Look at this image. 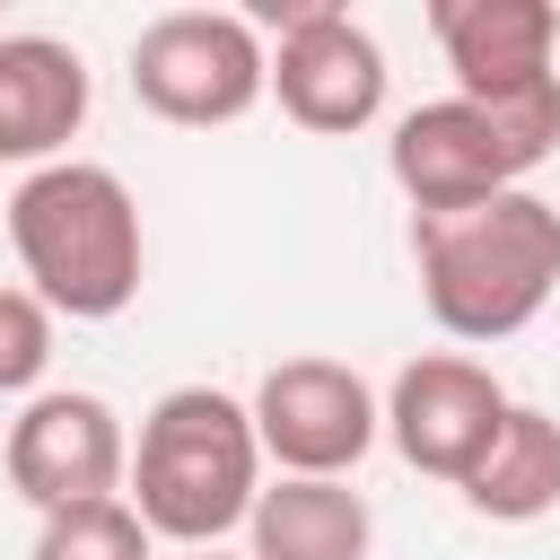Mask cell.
<instances>
[{
    "instance_id": "1",
    "label": "cell",
    "mask_w": 560,
    "mask_h": 560,
    "mask_svg": "<svg viewBox=\"0 0 560 560\" xmlns=\"http://www.w3.org/2000/svg\"><path fill=\"white\" fill-rule=\"evenodd\" d=\"M411 271L446 341H508L560 289V210L542 192H499L455 219H411Z\"/></svg>"
},
{
    "instance_id": "2",
    "label": "cell",
    "mask_w": 560,
    "mask_h": 560,
    "mask_svg": "<svg viewBox=\"0 0 560 560\" xmlns=\"http://www.w3.org/2000/svg\"><path fill=\"white\" fill-rule=\"evenodd\" d=\"M9 245H18L26 289L70 324H105L140 298V201L96 158H52L18 175Z\"/></svg>"
},
{
    "instance_id": "3",
    "label": "cell",
    "mask_w": 560,
    "mask_h": 560,
    "mask_svg": "<svg viewBox=\"0 0 560 560\" xmlns=\"http://www.w3.org/2000/svg\"><path fill=\"white\" fill-rule=\"evenodd\" d=\"M122 499L140 508V525L158 542L184 551H219V534H236L262 499V438L254 411L219 385H175L149 402L140 438H131V481Z\"/></svg>"
},
{
    "instance_id": "4",
    "label": "cell",
    "mask_w": 560,
    "mask_h": 560,
    "mask_svg": "<svg viewBox=\"0 0 560 560\" xmlns=\"http://www.w3.org/2000/svg\"><path fill=\"white\" fill-rule=\"evenodd\" d=\"M560 149V105H525V114H490L472 96H438L411 105L385 140V166L411 201V219H455L481 210L499 192H525V175Z\"/></svg>"
},
{
    "instance_id": "5",
    "label": "cell",
    "mask_w": 560,
    "mask_h": 560,
    "mask_svg": "<svg viewBox=\"0 0 560 560\" xmlns=\"http://www.w3.org/2000/svg\"><path fill=\"white\" fill-rule=\"evenodd\" d=\"M131 96L175 131L245 122L271 96V44L236 9H166L131 35Z\"/></svg>"
},
{
    "instance_id": "6",
    "label": "cell",
    "mask_w": 560,
    "mask_h": 560,
    "mask_svg": "<svg viewBox=\"0 0 560 560\" xmlns=\"http://www.w3.org/2000/svg\"><path fill=\"white\" fill-rule=\"evenodd\" d=\"M262 26H271V96H280V114L298 131L341 140V131H368L385 114V52L350 9L271 0Z\"/></svg>"
},
{
    "instance_id": "7",
    "label": "cell",
    "mask_w": 560,
    "mask_h": 560,
    "mask_svg": "<svg viewBox=\"0 0 560 560\" xmlns=\"http://www.w3.org/2000/svg\"><path fill=\"white\" fill-rule=\"evenodd\" d=\"M9 490L35 508V516H61V508H88V499H122L131 481V429L105 394L88 385H52L35 394L18 420H9Z\"/></svg>"
},
{
    "instance_id": "8",
    "label": "cell",
    "mask_w": 560,
    "mask_h": 560,
    "mask_svg": "<svg viewBox=\"0 0 560 560\" xmlns=\"http://www.w3.org/2000/svg\"><path fill=\"white\" fill-rule=\"evenodd\" d=\"M254 438H262V455L280 464V472H298V481H341L368 446H376V429H385V411H376V394H368V376L350 368V359H280L262 385H254Z\"/></svg>"
},
{
    "instance_id": "9",
    "label": "cell",
    "mask_w": 560,
    "mask_h": 560,
    "mask_svg": "<svg viewBox=\"0 0 560 560\" xmlns=\"http://www.w3.org/2000/svg\"><path fill=\"white\" fill-rule=\"evenodd\" d=\"M508 385L481 368V359H464V350H420L402 376H394V394H385V438H394V455L411 464V472H429V481H472V464L499 446V429H508Z\"/></svg>"
},
{
    "instance_id": "10",
    "label": "cell",
    "mask_w": 560,
    "mask_h": 560,
    "mask_svg": "<svg viewBox=\"0 0 560 560\" xmlns=\"http://www.w3.org/2000/svg\"><path fill=\"white\" fill-rule=\"evenodd\" d=\"M429 35L455 70V96L490 114L560 105V9L551 0H429Z\"/></svg>"
},
{
    "instance_id": "11",
    "label": "cell",
    "mask_w": 560,
    "mask_h": 560,
    "mask_svg": "<svg viewBox=\"0 0 560 560\" xmlns=\"http://www.w3.org/2000/svg\"><path fill=\"white\" fill-rule=\"evenodd\" d=\"M88 122V61L61 35H0V166H52Z\"/></svg>"
},
{
    "instance_id": "12",
    "label": "cell",
    "mask_w": 560,
    "mask_h": 560,
    "mask_svg": "<svg viewBox=\"0 0 560 560\" xmlns=\"http://www.w3.org/2000/svg\"><path fill=\"white\" fill-rule=\"evenodd\" d=\"M245 534H254L245 560H368L376 516H368V499L350 481H298V472H280L254 499Z\"/></svg>"
},
{
    "instance_id": "13",
    "label": "cell",
    "mask_w": 560,
    "mask_h": 560,
    "mask_svg": "<svg viewBox=\"0 0 560 560\" xmlns=\"http://www.w3.org/2000/svg\"><path fill=\"white\" fill-rule=\"evenodd\" d=\"M464 499H472V516H490V525H534V516H551V508H560V420L534 411V402H516L508 429H499V446L472 464Z\"/></svg>"
},
{
    "instance_id": "14",
    "label": "cell",
    "mask_w": 560,
    "mask_h": 560,
    "mask_svg": "<svg viewBox=\"0 0 560 560\" xmlns=\"http://www.w3.org/2000/svg\"><path fill=\"white\" fill-rule=\"evenodd\" d=\"M149 551H158V534L140 525L131 499H88V508L44 516L26 560H149Z\"/></svg>"
},
{
    "instance_id": "15",
    "label": "cell",
    "mask_w": 560,
    "mask_h": 560,
    "mask_svg": "<svg viewBox=\"0 0 560 560\" xmlns=\"http://www.w3.org/2000/svg\"><path fill=\"white\" fill-rule=\"evenodd\" d=\"M44 368H52V306L35 289L0 280V394H26L35 402Z\"/></svg>"
},
{
    "instance_id": "16",
    "label": "cell",
    "mask_w": 560,
    "mask_h": 560,
    "mask_svg": "<svg viewBox=\"0 0 560 560\" xmlns=\"http://www.w3.org/2000/svg\"><path fill=\"white\" fill-rule=\"evenodd\" d=\"M192 560H228V551H192Z\"/></svg>"
}]
</instances>
